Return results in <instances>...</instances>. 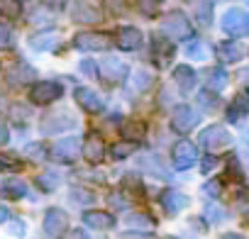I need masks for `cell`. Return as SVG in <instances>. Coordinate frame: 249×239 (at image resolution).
<instances>
[{
	"label": "cell",
	"mask_w": 249,
	"mask_h": 239,
	"mask_svg": "<svg viewBox=\"0 0 249 239\" xmlns=\"http://www.w3.org/2000/svg\"><path fill=\"white\" fill-rule=\"evenodd\" d=\"M161 30L164 34H169L171 39H191L193 37V27L188 22V17L183 13H169L164 20H161Z\"/></svg>",
	"instance_id": "6da1fadb"
},
{
	"label": "cell",
	"mask_w": 249,
	"mask_h": 239,
	"mask_svg": "<svg viewBox=\"0 0 249 239\" xmlns=\"http://www.w3.org/2000/svg\"><path fill=\"white\" fill-rule=\"evenodd\" d=\"M222 30L232 37H242V34H249V13L239 10V8H232L222 15Z\"/></svg>",
	"instance_id": "7a4b0ae2"
},
{
	"label": "cell",
	"mask_w": 249,
	"mask_h": 239,
	"mask_svg": "<svg viewBox=\"0 0 249 239\" xmlns=\"http://www.w3.org/2000/svg\"><path fill=\"white\" fill-rule=\"evenodd\" d=\"M171 125H174L176 132L188 135L198 125V112L193 107H188V105H176L174 112H171Z\"/></svg>",
	"instance_id": "3957f363"
},
{
	"label": "cell",
	"mask_w": 249,
	"mask_h": 239,
	"mask_svg": "<svg viewBox=\"0 0 249 239\" xmlns=\"http://www.w3.org/2000/svg\"><path fill=\"white\" fill-rule=\"evenodd\" d=\"M73 47L81 51H105L110 49V37L100 32H81L73 37Z\"/></svg>",
	"instance_id": "277c9868"
},
{
	"label": "cell",
	"mask_w": 249,
	"mask_h": 239,
	"mask_svg": "<svg viewBox=\"0 0 249 239\" xmlns=\"http://www.w3.org/2000/svg\"><path fill=\"white\" fill-rule=\"evenodd\" d=\"M230 142H232V137H230V132H227L222 125H210V127H205L203 135H200V144H203L205 149H210V152H217V149L227 147Z\"/></svg>",
	"instance_id": "5b68a950"
},
{
	"label": "cell",
	"mask_w": 249,
	"mask_h": 239,
	"mask_svg": "<svg viewBox=\"0 0 249 239\" xmlns=\"http://www.w3.org/2000/svg\"><path fill=\"white\" fill-rule=\"evenodd\" d=\"M61 85L56 83V81H42V83H37L35 88H32V93H30V98H32V102H37V105H49V102H54L56 98H61Z\"/></svg>",
	"instance_id": "8992f818"
},
{
	"label": "cell",
	"mask_w": 249,
	"mask_h": 239,
	"mask_svg": "<svg viewBox=\"0 0 249 239\" xmlns=\"http://www.w3.org/2000/svg\"><path fill=\"white\" fill-rule=\"evenodd\" d=\"M78 152H81L78 137H64V139H59V142L54 144L52 159H56V161H61V164H71V161H76Z\"/></svg>",
	"instance_id": "52a82bcc"
},
{
	"label": "cell",
	"mask_w": 249,
	"mask_h": 239,
	"mask_svg": "<svg viewBox=\"0 0 249 239\" xmlns=\"http://www.w3.org/2000/svg\"><path fill=\"white\" fill-rule=\"evenodd\" d=\"M69 229V215L61 207H52L44 215V232L49 237H61Z\"/></svg>",
	"instance_id": "ba28073f"
},
{
	"label": "cell",
	"mask_w": 249,
	"mask_h": 239,
	"mask_svg": "<svg viewBox=\"0 0 249 239\" xmlns=\"http://www.w3.org/2000/svg\"><path fill=\"white\" fill-rule=\"evenodd\" d=\"M196 161H198V152H196L193 142L181 139V142L174 147V166L183 171V169H191Z\"/></svg>",
	"instance_id": "9c48e42d"
},
{
	"label": "cell",
	"mask_w": 249,
	"mask_h": 239,
	"mask_svg": "<svg viewBox=\"0 0 249 239\" xmlns=\"http://www.w3.org/2000/svg\"><path fill=\"white\" fill-rule=\"evenodd\" d=\"M73 98H76V102H78L86 112H100V110H103V98H100L93 88H76Z\"/></svg>",
	"instance_id": "30bf717a"
},
{
	"label": "cell",
	"mask_w": 249,
	"mask_h": 239,
	"mask_svg": "<svg viewBox=\"0 0 249 239\" xmlns=\"http://www.w3.org/2000/svg\"><path fill=\"white\" fill-rule=\"evenodd\" d=\"M174 44L164 37H154L152 39V59L157 61V66H166L171 59H174Z\"/></svg>",
	"instance_id": "8fae6325"
},
{
	"label": "cell",
	"mask_w": 249,
	"mask_h": 239,
	"mask_svg": "<svg viewBox=\"0 0 249 239\" xmlns=\"http://www.w3.org/2000/svg\"><path fill=\"white\" fill-rule=\"evenodd\" d=\"M117 47L122 51H135L142 47V32L137 27H122L117 32Z\"/></svg>",
	"instance_id": "7c38bea8"
},
{
	"label": "cell",
	"mask_w": 249,
	"mask_h": 239,
	"mask_svg": "<svg viewBox=\"0 0 249 239\" xmlns=\"http://www.w3.org/2000/svg\"><path fill=\"white\" fill-rule=\"evenodd\" d=\"M37 78V71L30 66V64H15L13 68H10V73H8V83L10 85H25V83H32Z\"/></svg>",
	"instance_id": "4fadbf2b"
},
{
	"label": "cell",
	"mask_w": 249,
	"mask_h": 239,
	"mask_svg": "<svg viewBox=\"0 0 249 239\" xmlns=\"http://www.w3.org/2000/svg\"><path fill=\"white\" fill-rule=\"evenodd\" d=\"M73 20L83 22V25H95V22H100V10L95 5L86 3V0H78L73 8Z\"/></svg>",
	"instance_id": "5bb4252c"
},
{
	"label": "cell",
	"mask_w": 249,
	"mask_h": 239,
	"mask_svg": "<svg viewBox=\"0 0 249 239\" xmlns=\"http://www.w3.org/2000/svg\"><path fill=\"white\" fill-rule=\"evenodd\" d=\"M100 73H103V78L105 81H110V83H115V81H122L124 76H127V66H124L122 61H117V59H105L103 64H100V68H98Z\"/></svg>",
	"instance_id": "9a60e30c"
},
{
	"label": "cell",
	"mask_w": 249,
	"mask_h": 239,
	"mask_svg": "<svg viewBox=\"0 0 249 239\" xmlns=\"http://www.w3.org/2000/svg\"><path fill=\"white\" fill-rule=\"evenodd\" d=\"M61 117H64V115H49V117H44L42 132H44V135H54V132H64V130L76 127V120H73V117H66V120H61Z\"/></svg>",
	"instance_id": "2e32d148"
},
{
	"label": "cell",
	"mask_w": 249,
	"mask_h": 239,
	"mask_svg": "<svg viewBox=\"0 0 249 239\" xmlns=\"http://www.w3.org/2000/svg\"><path fill=\"white\" fill-rule=\"evenodd\" d=\"M161 205H164V210L169 215H176V212H181L188 205V198L183 193H178V190H164L161 193Z\"/></svg>",
	"instance_id": "e0dca14e"
},
{
	"label": "cell",
	"mask_w": 249,
	"mask_h": 239,
	"mask_svg": "<svg viewBox=\"0 0 249 239\" xmlns=\"http://www.w3.org/2000/svg\"><path fill=\"white\" fill-rule=\"evenodd\" d=\"M83 156H86L90 164L103 161V156H105V144H103V139L95 137V135H90V137L83 142Z\"/></svg>",
	"instance_id": "ac0fdd59"
},
{
	"label": "cell",
	"mask_w": 249,
	"mask_h": 239,
	"mask_svg": "<svg viewBox=\"0 0 249 239\" xmlns=\"http://www.w3.org/2000/svg\"><path fill=\"white\" fill-rule=\"evenodd\" d=\"M83 220H86V224L93 227V229H110V227L115 224V217H112L110 212H103V210H88V212L83 215Z\"/></svg>",
	"instance_id": "d6986e66"
},
{
	"label": "cell",
	"mask_w": 249,
	"mask_h": 239,
	"mask_svg": "<svg viewBox=\"0 0 249 239\" xmlns=\"http://www.w3.org/2000/svg\"><path fill=\"white\" fill-rule=\"evenodd\" d=\"M174 81L183 93H191L193 85H196V71L191 66H176L174 68Z\"/></svg>",
	"instance_id": "ffe728a7"
},
{
	"label": "cell",
	"mask_w": 249,
	"mask_h": 239,
	"mask_svg": "<svg viewBox=\"0 0 249 239\" xmlns=\"http://www.w3.org/2000/svg\"><path fill=\"white\" fill-rule=\"evenodd\" d=\"M120 132H122L124 142H137V139L144 137L147 127H144V122H140V120H124L122 127H120Z\"/></svg>",
	"instance_id": "44dd1931"
},
{
	"label": "cell",
	"mask_w": 249,
	"mask_h": 239,
	"mask_svg": "<svg viewBox=\"0 0 249 239\" xmlns=\"http://www.w3.org/2000/svg\"><path fill=\"white\" fill-rule=\"evenodd\" d=\"M217 54H220L222 61L232 64V61H239V59H242L244 49H242V44H237V42H222V44L217 47Z\"/></svg>",
	"instance_id": "7402d4cb"
},
{
	"label": "cell",
	"mask_w": 249,
	"mask_h": 239,
	"mask_svg": "<svg viewBox=\"0 0 249 239\" xmlns=\"http://www.w3.org/2000/svg\"><path fill=\"white\" fill-rule=\"evenodd\" d=\"M244 112H249V93H239V95L234 98V102H232L230 110H227V117L232 120V122H237Z\"/></svg>",
	"instance_id": "603a6c76"
},
{
	"label": "cell",
	"mask_w": 249,
	"mask_h": 239,
	"mask_svg": "<svg viewBox=\"0 0 249 239\" xmlns=\"http://www.w3.org/2000/svg\"><path fill=\"white\" fill-rule=\"evenodd\" d=\"M22 13V0H0V15L5 20H18Z\"/></svg>",
	"instance_id": "cb8c5ba5"
},
{
	"label": "cell",
	"mask_w": 249,
	"mask_h": 239,
	"mask_svg": "<svg viewBox=\"0 0 249 239\" xmlns=\"http://www.w3.org/2000/svg\"><path fill=\"white\" fill-rule=\"evenodd\" d=\"M54 44H56V34L54 32H39V34H35L30 39V47L37 49V51H44V49H49Z\"/></svg>",
	"instance_id": "d4e9b609"
},
{
	"label": "cell",
	"mask_w": 249,
	"mask_h": 239,
	"mask_svg": "<svg viewBox=\"0 0 249 239\" xmlns=\"http://www.w3.org/2000/svg\"><path fill=\"white\" fill-rule=\"evenodd\" d=\"M3 193H8L10 198H22V195H27V186H25V181H20V178H10V181L3 186Z\"/></svg>",
	"instance_id": "484cf974"
},
{
	"label": "cell",
	"mask_w": 249,
	"mask_h": 239,
	"mask_svg": "<svg viewBox=\"0 0 249 239\" xmlns=\"http://www.w3.org/2000/svg\"><path fill=\"white\" fill-rule=\"evenodd\" d=\"M186 54H188L191 59H198V61H203V59H208V56H210V49H208V44H205V42L196 39L193 44H188Z\"/></svg>",
	"instance_id": "4316f807"
},
{
	"label": "cell",
	"mask_w": 249,
	"mask_h": 239,
	"mask_svg": "<svg viewBox=\"0 0 249 239\" xmlns=\"http://www.w3.org/2000/svg\"><path fill=\"white\" fill-rule=\"evenodd\" d=\"M37 186L42 188V190H56V186H59V176L54 173V171H44V173H39L37 176Z\"/></svg>",
	"instance_id": "83f0119b"
},
{
	"label": "cell",
	"mask_w": 249,
	"mask_h": 239,
	"mask_svg": "<svg viewBox=\"0 0 249 239\" xmlns=\"http://www.w3.org/2000/svg\"><path fill=\"white\" fill-rule=\"evenodd\" d=\"M110 154H112V159H127L135 154V144L132 142H117V144H112Z\"/></svg>",
	"instance_id": "f1b7e54d"
},
{
	"label": "cell",
	"mask_w": 249,
	"mask_h": 239,
	"mask_svg": "<svg viewBox=\"0 0 249 239\" xmlns=\"http://www.w3.org/2000/svg\"><path fill=\"white\" fill-rule=\"evenodd\" d=\"M196 15H198V22L203 25V27H208L210 22H213V3H198V8H196Z\"/></svg>",
	"instance_id": "f546056e"
},
{
	"label": "cell",
	"mask_w": 249,
	"mask_h": 239,
	"mask_svg": "<svg viewBox=\"0 0 249 239\" xmlns=\"http://www.w3.org/2000/svg\"><path fill=\"white\" fill-rule=\"evenodd\" d=\"M208 85H210L213 90H222V88L227 85V73H225L222 68H213V71H210V78H208Z\"/></svg>",
	"instance_id": "4dcf8cb0"
},
{
	"label": "cell",
	"mask_w": 249,
	"mask_h": 239,
	"mask_svg": "<svg viewBox=\"0 0 249 239\" xmlns=\"http://www.w3.org/2000/svg\"><path fill=\"white\" fill-rule=\"evenodd\" d=\"M137 8L144 17H154L161 8V0H137Z\"/></svg>",
	"instance_id": "1f68e13d"
},
{
	"label": "cell",
	"mask_w": 249,
	"mask_h": 239,
	"mask_svg": "<svg viewBox=\"0 0 249 239\" xmlns=\"http://www.w3.org/2000/svg\"><path fill=\"white\" fill-rule=\"evenodd\" d=\"M152 81H154V78H152L149 71H144V68L135 71V81H132V83H135V90H147V88L152 85Z\"/></svg>",
	"instance_id": "d6a6232c"
},
{
	"label": "cell",
	"mask_w": 249,
	"mask_h": 239,
	"mask_svg": "<svg viewBox=\"0 0 249 239\" xmlns=\"http://www.w3.org/2000/svg\"><path fill=\"white\" fill-rule=\"evenodd\" d=\"M142 166L147 169V171H152V173H157V178H169V173H166V169H161V164L154 159V156H144L142 159Z\"/></svg>",
	"instance_id": "836d02e7"
},
{
	"label": "cell",
	"mask_w": 249,
	"mask_h": 239,
	"mask_svg": "<svg viewBox=\"0 0 249 239\" xmlns=\"http://www.w3.org/2000/svg\"><path fill=\"white\" fill-rule=\"evenodd\" d=\"M0 169H8V171H18L20 169V161L13 156V154H0Z\"/></svg>",
	"instance_id": "e575fe53"
},
{
	"label": "cell",
	"mask_w": 249,
	"mask_h": 239,
	"mask_svg": "<svg viewBox=\"0 0 249 239\" xmlns=\"http://www.w3.org/2000/svg\"><path fill=\"white\" fill-rule=\"evenodd\" d=\"M81 71H83L88 78H95V76L100 73V71H98V64L90 61V59H83V61H81Z\"/></svg>",
	"instance_id": "d590c367"
},
{
	"label": "cell",
	"mask_w": 249,
	"mask_h": 239,
	"mask_svg": "<svg viewBox=\"0 0 249 239\" xmlns=\"http://www.w3.org/2000/svg\"><path fill=\"white\" fill-rule=\"evenodd\" d=\"M198 100H200V105H203L205 110H215V107H217V98H215L210 90L200 93V98H198Z\"/></svg>",
	"instance_id": "8d00e7d4"
},
{
	"label": "cell",
	"mask_w": 249,
	"mask_h": 239,
	"mask_svg": "<svg viewBox=\"0 0 249 239\" xmlns=\"http://www.w3.org/2000/svg\"><path fill=\"white\" fill-rule=\"evenodd\" d=\"M105 8L112 13V15H122L124 13V0H103Z\"/></svg>",
	"instance_id": "74e56055"
},
{
	"label": "cell",
	"mask_w": 249,
	"mask_h": 239,
	"mask_svg": "<svg viewBox=\"0 0 249 239\" xmlns=\"http://www.w3.org/2000/svg\"><path fill=\"white\" fill-rule=\"evenodd\" d=\"M25 154H30L32 159H44V147H42V144H30V147L25 149Z\"/></svg>",
	"instance_id": "f35d334b"
},
{
	"label": "cell",
	"mask_w": 249,
	"mask_h": 239,
	"mask_svg": "<svg viewBox=\"0 0 249 239\" xmlns=\"http://www.w3.org/2000/svg\"><path fill=\"white\" fill-rule=\"evenodd\" d=\"M10 47V30L5 25H0V49Z\"/></svg>",
	"instance_id": "ab89813d"
},
{
	"label": "cell",
	"mask_w": 249,
	"mask_h": 239,
	"mask_svg": "<svg viewBox=\"0 0 249 239\" xmlns=\"http://www.w3.org/2000/svg\"><path fill=\"white\" fill-rule=\"evenodd\" d=\"M44 5H47L49 10H56V13H59V10L66 8V0H44Z\"/></svg>",
	"instance_id": "60d3db41"
},
{
	"label": "cell",
	"mask_w": 249,
	"mask_h": 239,
	"mask_svg": "<svg viewBox=\"0 0 249 239\" xmlns=\"http://www.w3.org/2000/svg\"><path fill=\"white\" fill-rule=\"evenodd\" d=\"M208 217L217 222V220H222V217H225V210H220V207H208Z\"/></svg>",
	"instance_id": "b9f144b4"
},
{
	"label": "cell",
	"mask_w": 249,
	"mask_h": 239,
	"mask_svg": "<svg viewBox=\"0 0 249 239\" xmlns=\"http://www.w3.org/2000/svg\"><path fill=\"white\" fill-rule=\"evenodd\" d=\"M122 239H154L152 234H142V232H127L122 234Z\"/></svg>",
	"instance_id": "7bdbcfd3"
},
{
	"label": "cell",
	"mask_w": 249,
	"mask_h": 239,
	"mask_svg": "<svg viewBox=\"0 0 249 239\" xmlns=\"http://www.w3.org/2000/svg\"><path fill=\"white\" fill-rule=\"evenodd\" d=\"M215 166H217V159H215V156H208V159L203 161V171H205V173H208L210 169H215Z\"/></svg>",
	"instance_id": "ee69618b"
},
{
	"label": "cell",
	"mask_w": 249,
	"mask_h": 239,
	"mask_svg": "<svg viewBox=\"0 0 249 239\" xmlns=\"http://www.w3.org/2000/svg\"><path fill=\"white\" fill-rule=\"evenodd\" d=\"M205 193H208V195H217V193H220V183H217V181L208 183V186H205Z\"/></svg>",
	"instance_id": "f6af8a7d"
},
{
	"label": "cell",
	"mask_w": 249,
	"mask_h": 239,
	"mask_svg": "<svg viewBox=\"0 0 249 239\" xmlns=\"http://www.w3.org/2000/svg\"><path fill=\"white\" fill-rule=\"evenodd\" d=\"M76 195H78L81 203H90V200H93V195H88L86 190H73V198H76Z\"/></svg>",
	"instance_id": "bcb514c9"
},
{
	"label": "cell",
	"mask_w": 249,
	"mask_h": 239,
	"mask_svg": "<svg viewBox=\"0 0 249 239\" xmlns=\"http://www.w3.org/2000/svg\"><path fill=\"white\" fill-rule=\"evenodd\" d=\"M8 142V127H5V122L0 120V144H5Z\"/></svg>",
	"instance_id": "7dc6e473"
},
{
	"label": "cell",
	"mask_w": 249,
	"mask_h": 239,
	"mask_svg": "<svg viewBox=\"0 0 249 239\" xmlns=\"http://www.w3.org/2000/svg\"><path fill=\"white\" fill-rule=\"evenodd\" d=\"M8 220H10V210H8L5 205H0V224L8 222Z\"/></svg>",
	"instance_id": "c3c4849f"
},
{
	"label": "cell",
	"mask_w": 249,
	"mask_h": 239,
	"mask_svg": "<svg viewBox=\"0 0 249 239\" xmlns=\"http://www.w3.org/2000/svg\"><path fill=\"white\" fill-rule=\"evenodd\" d=\"M130 224H149L147 217H130Z\"/></svg>",
	"instance_id": "681fc988"
},
{
	"label": "cell",
	"mask_w": 249,
	"mask_h": 239,
	"mask_svg": "<svg viewBox=\"0 0 249 239\" xmlns=\"http://www.w3.org/2000/svg\"><path fill=\"white\" fill-rule=\"evenodd\" d=\"M22 232H25V227H22L20 222H18V224H13V234H15V237H22Z\"/></svg>",
	"instance_id": "f907efd6"
},
{
	"label": "cell",
	"mask_w": 249,
	"mask_h": 239,
	"mask_svg": "<svg viewBox=\"0 0 249 239\" xmlns=\"http://www.w3.org/2000/svg\"><path fill=\"white\" fill-rule=\"evenodd\" d=\"M71 239H88V234H86V232H81V229H76V232L71 234Z\"/></svg>",
	"instance_id": "816d5d0a"
},
{
	"label": "cell",
	"mask_w": 249,
	"mask_h": 239,
	"mask_svg": "<svg viewBox=\"0 0 249 239\" xmlns=\"http://www.w3.org/2000/svg\"><path fill=\"white\" fill-rule=\"evenodd\" d=\"M239 78L249 83V68H242V71H239Z\"/></svg>",
	"instance_id": "f5cc1de1"
},
{
	"label": "cell",
	"mask_w": 249,
	"mask_h": 239,
	"mask_svg": "<svg viewBox=\"0 0 249 239\" xmlns=\"http://www.w3.org/2000/svg\"><path fill=\"white\" fill-rule=\"evenodd\" d=\"M222 239H242V237H239V234H225Z\"/></svg>",
	"instance_id": "db71d44e"
},
{
	"label": "cell",
	"mask_w": 249,
	"mask_h": 239,
	"mask_svg": "<svg viewBox=\"0 0 249 239\" xmlns=\"http://www.w3.org/2000/svg\"><path fill=\"white\" fill-rule=\"evenodd\" d=\"M242 156H244V161L249 164V149H242Z\"/></svg>",
	"instance_id": "11a10c76"
},
{
	"label": "cell",
	"mask_w": 249,
	"mask_h": 239,
	"mask_svg": "<svg viewBox=\"0 0 249 239\" xmlns=\"http://www.w3.org/2000/svg\"><path fill=\"white\" fill-rule=\"evenodd\" d=\"M244 222H247V224H249V212H247V217H244Z\"/></svg>",
	"instance_id": "9f6ffc18"
}]
</instances>
